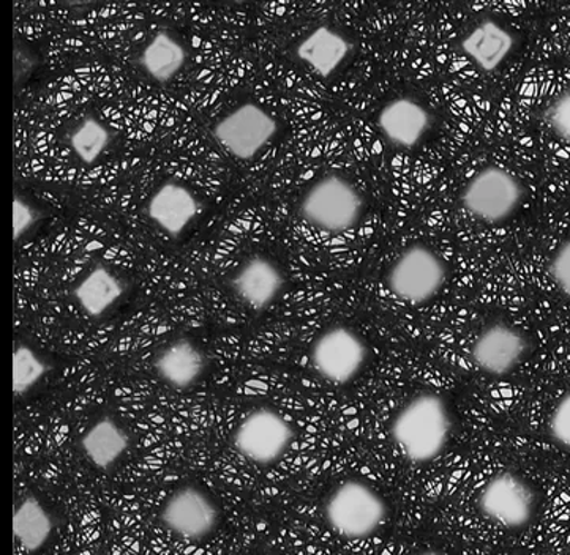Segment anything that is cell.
Returning a JSON list of instances; mask_svg holds the SVG:
<instances>
[{"instance_id":"1","label":"cell","mask_w":570,"mask_h":555,"mask_svg":"<svg viewBox=\"0 0 570 555\" xmlns=\"http://www.w3.org/2000/svg\"><path fill=\"white\" fill-rule=\"evenodd\" d=\"M452 434L449 404L436 393H421L403 406L391 426L399 452L414 464L436 459Z\"/></svg>"},{"instance_id":"2","label":"cell","mask_w":570,"mask_h":555,"mask_svg":"<svg viewBox=\"0 0 570 555\" xmlns=\"http://www.w3.org/2000/svg\"><path fill=\"white\" fill-rule=\"evenodd\" d=\"M324 515L335 534L346 539H364L383 526L387 505L367 483L350 479L327 498Z\"/></svg>"},{"instance_id":"3","label":"cell","mask_w":570,"mask_h":555,"mask_svg":"<svg viewBox=\"0 0 570 555\" xmlns=\"http://www.w3.org/2000/svg\"><path fill=\"white\" fill-rule=\"evenodd\" d=\"M301 211L315 228L332 234L345 232L361 220L364 199L350 180L327 176L308 188Z\"/></svg>"},{"instance_id":"4","label":"cell","mask_w":570,"mask_h":555,"mask_svg":"<svg viewBox=\"0 0 570 555\" xmlns=\"http://www.w3.org/2000/svg\"><path fill=\"white\" fill-rule=\"evenodd\" d=\"M448 278L444 260L425 245H411L387 274V288L399 300L424 305L443 289Z\"/></svg>"},{"instance_id":"5","label":"cell","mask_w":570,"mask_h":555,"mask_svg":"<svg viewBox=\"0 0 570 555\" xmlns=\"http://www.w3.org/2000/svg\"><path fill=\"white\" fill-rule=\"evenodd\" d=\"M460 201L474 218L498 225L509 220L522 206L523 187L500 166H487L471 177Z\"/></svg>"},{"instance_id":"6","label":"cell","mask_w":570,"mask_h":555,"mask_svg":"<svg viewBox=\"0 0 570 555\" xmlns=\"http://www.w3.org/2000/svg\"><path fill=\"white\" fill-rule=\"evenodd\" d=\"M479 509L490 523L508 531H519L534 517L535 494L519 475L500 472L483 485Z\"/></svg>"},{"instance_id":"7","label":"cell","mask_w":570,"mask_h":555,"mask_svg":"<svg viewBox=\"0 0 570 555\" xmlns=\"http://www.w3.org/2000/svg\"><path fill=\"white\" fill-rule=\"evenodd\" d=\"M294 440V429L277 410L258 409L248 415L234 433V447L245 459L271 466L282 459Z\"/></svg>"},{"instance_id":"8","label":"cell","mask_w":570,"mask_h":555,"mask_svg":"<svg viewBox=\"0 0 570 555\" xmlns=\"http://www.w3.org/2000/svg\"><path fill=\"white\" fill-rule=\"evenodd\" d=\"M364 339L348 327H334L316 339L309 353L315 371L327 383L346 385L356 379L367 361Z\"/></svg>"},{"instance_id":"9","label":"cell","mask_w":570,"mask_h":555,"mask_svg":"<svg viewBox=\"0 0 570 555\" xmlns=\"http://www.w3.org/2000/svg\"><path fill=\"white\" fill-rule=\"evenodd\" d=\"M278 133V122L256 103H244L215 125L214 135L233 157L250 160Z\"/></svg>"},{"instance_id":"10","label":"cell","mask_w":570,"mask_h":555,"mask_svg":"<svg viewBox=\"0 0 570 555\" xmlns=\"http://www.w3.org/2000/svg\"><path fill=\"white\" fill-rule=\"evenodd\" d=\"M160 519L173 534L198 542L213 534L220 513L209 494L196 486H184L166 501Z\"/></svg>"},{"instance_id":"11","label":"cell","mask_w":570,"mask_h":555,"mask_svg":"<svg viewBox=\"0 0 570 555\" xmlns=\"http://www.w3.org/2000/svg\"><path fill=\"white\" fill-rule=\"evenodd\" d=\"M528 341L522 331L505 324L483 328L471 346L474 365L487 376L504 377L522 364Z\"/></svg>"},{"instance_id":"12","label":"cell","mask_w":570,"mask_h":555,"mask_svg":"<svg viewBox=\"0 0 570 555\" xmlns=\"http://www.w3.org/2000/svg\"><path fill=\"white\" fill-rule=\"evenodd\" d=\"M430 122L432 119L425 106L411 97L389 101L377 116L381 133L391 145L402 149L416 147L429 131Z\"/></svg>"},{"instance_id":"13","label":"cell","mask_w":570,"mask_h":555,"mask_svg":"<svg viewBox=\"0 0 570 555\" xmlns=\"http://www.w3.org/2000/svg\"><path fill=\"white\" fill-rule=\"evenodd\" d=\"M147 214L150 220L171 237L180 236L198 214L195 196L183 184L169 180L154 192Z\"/></svg>"},{"instance_id":"14","label":"cell","mask_w":570,"mask_h":555,"mask_svg":"<svg viewBox=\"0 0 570 555\" xmlns=\"http://www.w3.org/2000/svg\"><path fill=\"white\" fill-rule=\"evenodd\" d=\"M285 278L277 264L266 258H253L237 271L233 288L248 307L262 311L277 300Z\"/></svg>"},{"instance_id":"15","label":"cell","mask_w":570,"mask_h":555,"mask_svg":"<svg viewBox=\"0 0 570 555\" xmlns=\"http://www.w3.org/2000/svg\"><path fill=\"white\" fill-rule=\"evenodd\" d=\"M351 49L353 44L342 32L320 26L297 44L296 56L320 77L327 78L348 59Z\"/></svg>"},{"instance_id":"16","label":"cell","mask_w":570,"mask_h":555,"mask_svg":"<svg viewBox=\"0 0 570 555\" xmlns=\"http://www.w3.org/2000/svg\"><path fill=\"white\" fill-rule=\"evenodd\" d=\"M515 47V36L493 20L482 21L462 40V51L483 71H494Z\"/></svg>"},{"instance_id":"17","label":"cell","mask_w":570,"mask_h":555,"mask_svg":"<svg viewBox=\"0 0 570 555\" xmlns=\"http://www.w3.org/2000/svg\"><path fill=\"white\" fill-rule=\"evenodd\" d=\"M204 366L206 364H204L202 350L194 343L185 339L166 347L155 361V368L161 379L180 390L198 383L199 377L203 376Z\"/></svg>"},{"instance_id":"18","label":"cell","mask_w":570,"mask_h":555,"mask_svg":"<svg viewBox=\"0 0 570 555\" xmlns=\"http://www.w3.org/2000/svg\"><path fill=\"white\" fill-rule=\"evenodd\" d=\"M126 432L111 418H100L81 437V448L90 463L98 469L107 470L128 450Z\"/></svg>"},{"instance_id":"19","label":"cell","mask_w":570,"mask_h":555,"mask_svg":"<svg viewBox=\"0 0 570 555\" xmlns=\"http://www.w3.org/2000/svg\"><path fill=\"white\" fill-rule=\"evenodd\" d=\"M55 531V519L39 498L26 497L13 515V535L22 549L37 553Z\"/></svg>"},{"instance_id":"20","label":"cell","mask_w":570,"mask_h":555,"mask_svg":"<svg viewBox=\"0 0 570 555\" xmlns=\"http://www.w3.org/2000/svg\"><path fill=\"white\" fill-rule=\"evenodd\" d=\"M124 290L122 283L111 270L97 267L79 283L75 298L89 316L98 317L105 315L124 296Z\"/></svg>"},{"instance_id":"21","label":"cell","mask_w":570,"mask_h":555,"mask_svg":"<svg viewBox=\"0 0 570 555\" xmlns=\"http://www.w3.org/2000/svg\"><path fill=\"white\" fill-rule=\"evenodd\" d=\"M185 59L187 52L183 44L171 33L160 32L147 43L139 62L155 81L166 82L183 70Z\"/></svg>"},{"instance_id":"22","label":"cell","mask_w":570,"mask_h":555,"mask_svg":"<svg viewBox=\"0 0 570 555\" xmlns=\"http://www.w3.org/2000/svg\"><path fill=\"white\" fill-rule=\"evenodd\" d=\"M111 142V133L96 117H86L71 133L70 145L75 155L86 165L96 163Z\"/></svg>"},{"instance_id":"23","label":"cell","mask_w":570,"mask_h":555,"mask_svg":"<svg viewBox=\"0 0 570 555\" xmlns=\"http://www.w3.org/2000/svg\"><path fill=\"white\" fill-rule=\"evenodd\" d=\"M49 365L32 347L20 345L13 354V392L26 395L47 376Z\"/></svg>"},{"instance_id":"24","label":"cell","mask_w":570,"mask_h":555,"mask_svg":"<svg viewBox=\"0 0 570 555\" xmlns=\"http://www.w3.org/2000/svg\"><path fill=\"white\" fill-rule=\"evenodd\" d=\"M549 432L554 444L570 452V392L562 396L551 412Z\"/></svg>"},{"instance_id":"25","label":"cell","mask_w":570,"mask_h":555,"mask_svg":"<svg viewBox=\"0 0 570 555\" xmlns=\"http://www.w3.org/2000/svg\"><path fill=\"white\" fill-rule=\"evenodd\" d=\"M547 122L560 141L570 145V90L561 93L547 111Z\"/></svg>"},{"instance_id":"26","label":"cell","mask_w":570,"mask_h":555,"mask_svg":"<svg viewBox=\"0 0 570 555\" xmlns=\"http://www.w3.org/2000/svg\"><path fill=\"white\" fill-rule=\"evenodd\" d=\"M550 277L558 290L570 300V239L562 241L550 260Z\"/></svg>"},{"instance_id":"27","label":"cell","mask_w":570,"mask_h":555,"mask_svg":"<svg viewBox=\"0 0 570 555\" xmlns=\"http://www.w3.org/2000/svg\"><path fill=\"white\" fill-rule=\"evenodd\" d=\"M39 220V214L21 196H14L13 201V237L20 240L22 236Z\"/></svg>"},{"instance_id":"28","label":"cell","mask_w":570,"mask_h":555,"mask_svg":"<svg viewBox=\"0 0 570 555\" xmlns=\"http://www.w3.org/2000/svg\"><path fill=\"white\" fill-rule=\"evenodd\" d=\"M419 555H441V554H438V553H422V554H419Z\"/></svg>"}]
</instances>
